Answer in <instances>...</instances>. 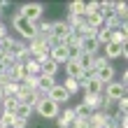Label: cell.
I'll list each match as a JSON object with an SVG mask.
<instances>
[{
  "instance_id": "1",
  "label": "cell",
  "mask_w": 128,
  "mask_h": 128,
  "mask_svg": "<svg viewBox=\"0 0 128 128\" xmlns=\"http://www.w3.org/2000/svg\"><path fill=\"white\" fill-rule=\"evenodd\" d=\"M12 26H14V30L21 35V40H26V42L35 40V35H37V26L33 24V21L24 19L19 12H16V14H12Z\"/></svg>"
},
{
  "instance_id": "2",
  "label": "cell",
  "mask_w": 128,
  "mask_h": 128,
  "mask_svg": "<svg viewBox=\"0 0 128 128\" xmlns=\"http://www.w3.org/2000/svg\"><path fill=\"white\" fill-rule=\"evenodd\" d=\"M37 114H40L42 119H56L58 116V112H61V107H58V105L54 102V100H49L47 96H42L40 100H37V105L33 107Z\"/></svg>"
},
{
  "instance_id": "3",
  "label": "cell",
  "mask_w": 128,
  "mask_h": 128,
  "mask_svg": "<svg viewBox=\"0 0 128 128\" xmlns=\"http://www.w3.org/2000/svg\"><path fill=\"white\" fill-rule=\"evenodd\" d=\"M19 14L24 19H28V21H33V24L37 26L42 21V14H44V7L42 5H37V2H28V5H21V10H19Z\"/></svg>"
},
{
  "instance_id": "4",
  "label": "cell",
  "mask_w": 128,
  "mask_h": 128,
  "mask_svg": "<svg viewBox=\"0 0 128 128\" xmlns=\"http://www.w3.org/2000/svg\"><path fill=\"white\" fill-rule=\"evenodd\" d=\"M26 47H28V54L33 56V61H37V63H42V61H47V58H49V47L44 42H40L37 37L30 40Z\"/></svg>"
},
{
  "instance_id": "5",
  "label": "cell",
  "mask_w": 128,
  "mask_h": 128,
  "mask_svg": "<svg viewBox=\"0 0 128 128\" xmlns=\"http://www.w3.org/2000/svg\"><path fill=\"white\" fill-rule=\"evenodd\" d=\"M44 93H40V91H28V88H24L19 84V93H16V98H19V102L21 105H28V107H35L37 105V100H40Z\"/></svg>"
},
{
  "instance_id": "6",
  "label": "cell",
  "mask_w": 128,
  "mask_h": 128,
  "mask_svg": "<svg viewBox=\"0 0 128 128\" xmlns=\"http://www.w3.org/2000/svg\"><path fill=\"white\" fill-rule=\"evenodd\" d=\"M102 93H105V98H110V100H121V98L126 96V86L121 84V82H110L107 86L102 88Z\"/></svg>"
},
{
  "instance_id": "7",
  "label": "cell",
  "mask_w": 128,
  "mask_h": 128,
  "mask_svg": "<svg viewBox=\"0 0 128 128\" xmlns=\"http://www.w3.org/2000/svg\"><path fill=\"white\" fill-rule=\"evenodd\" d=\"M47 98H49V100H54L56 105H65V102L70 100L72 96H70V93H68L65 88H63V84H56V86H54V88H51V91L47 93Z\"/></svg>"
},
{
  "instance_id": "8",
  "label": "cell",
  "mask_w": 128,
  "mask_h": 128,
  "mask_svg": "<svg viewBox=\"0 0 128 128\" xmlns=\"http://www.w3.org/2000/svg\"><path fill=\"white\" fill-rule=\"evenodd\" d=\"M126 58L128 56V49L126 47H121L119 42H110V44H105V58L107 61H112V58Z\"/></svg>"
},
{
  "instance_id": "9",
  "label": "cell",
  "mask_w": 128,
  "mask_h": 128,
  "mask_svg": "<svg viewBox=\"0 0 128 128\" xmlns=\"http://www.w3.org/2000/svg\"><path fill=\"white\" fill-rule=\"evenodd\" d=\"M102 100H105V93H84L82 105H86L91 112H98V110H102Z\"/></svg>"
},
{
  "instance_id": "10",
  "label": "cell",
  "mask_w": 128,
  "mask_h": 128,
  "mask_svg": "<svg viewBox=\"0 0 128 128\" xmlns=\"http://www.w3.org/2000/svg\"><path fill=\"white\" fill-rule=\"evenodd\" d=\"M70 33H72V30H70V26H68L65 21H51V35H54L56 40L63 42Z\"/></svg>"
},
{
  "instance_id": "11",
  "label": "cell",
  "mask_w": 128,
  "mask_h": 128,
  "mask_svg": "<svg viewBox=\"0 0 128 128\" xmlns=\"http://www.w3.org/2000/svg\"><path fill=\"white\" fill-rule=\"evenodd\" d=\"M82 54H91V56H98V49H100V42L98 37H82Z\"/></svg>"
},
{
  "instance_id": "12",
  "label": "cell",
  "mask_w": 128,
  "mask_h": 128,
  "mask_svg": "<svg viewBox=\"0 0 128 128\" xmlns=\"http://www.w3.org/2000/svg\"><path fill=\"white\" fill-rule=\"evenodd\" d=\"M65 65V74L68 77H72V79H82V74H84V70H82V65L77 63V61H72V58H68V61L63 63Z\"/></svg>"
},
{
  "instance_id": "13",
  "label": "cell",
  "mask_w": 128,
  "mask_h": 128,
  "mask_svg": "<svg viewBox=\"0 0 128 128\" xmlns=\"http://www.w3.org/2000/svg\"><path fill=\"white\" fill-rule=\"evenodd\" d=\"M56 119H58V128H70L77 116H74V110H72V107H68V110H63V112H58Z\"/></svg>"
},
{
  "instance_id": "14",
  "label": "cell",
  "mask_w": 128,
  "mask_h": 128,
  "mask_svg": "<svg viewBox=\"0 0 128 128\" xmlns=\"http://www.w3.org/2000/svg\"><path fill=\"white\" fill-rule=\"evenodd\" d=\"M54 86H56V77H47V74H40V77H37V91L40 93L47 96Z\"/></svg>"
},
{
  "instance_id": "15",
  "label": "cell",
  "mask_w": 128,
  "mask_h": 128,
  "mask_svg": "<svg viewBox=\"0 0 128 128\" xmlns=\"http://www.w3.org/2000/svg\"><path fill=\"white\" fill-rule=\"evenodd\" d=\"M96 79L100 82L102 86H107L110 82H114V68H112V63H110L107 68H102V70H98V72H96Z\"/></svg>"
},
{
  "instance_id": "16",
  "label": "cell",
  "mask_w": 128,
  "mask_h": 128,
  "mask_svg": "<svg viewBox=\"0 0 128 128\" xmlns=\"http://www.w3.org/2000/svg\"><path fill=\"white\" fill-rule=\"evenodd\" d=\"M7 72H10V77H12V82H16V84H21V82H24L26 79V68H24V63H14L12 68H10V70H7Z\"/></svg>"
},
{
  "instance_id": "17",
  "label": "cell",
  "mask_w": 128,
  "mask_h": 128,
  "mask_svg": "<svg viewBox=\"0 0 128 128\" xmlns=\"http://www.w3.org/2000/svg\"><path fill=\"white\" fill-rule=\"evenodd\" d=\"M49 58H51L54 63H65V61H68V49L63 47V44H58V47L49 49Z\"/></svg>"
},
{
  "instance_id": "18",
  "label": "cell",
  "mask_w": 128,
  "mask_h": 128,
  "mask_svg": "<svg viewBox=\"0 0 128 128\" xmlns=\"http://www.w3.org/2000/svg\"><path fill=\"white\" fill-rule=\"evenodd\" d=\"M58 72V63H54L51 58H47V61L40 63V74H47V77H56Z\"/></svg>"
},
{
  "instance_id": "19",
  "label": "cell",
  "mask_w": 128,
  "mask_h": 128,
  "mask_svg": "<svg viewBox=\"0 0 128 128\" xmlns=\"http://www.w3.org/2000/svg\"><path fill=\"white\" fill-rule=\"evenodd\" d=\"M98 42H100L102 44V47H105V44H110V42H114V30H110V28H105V26H100V28H98Z\"/></svg>"
},
{
  "instance_id": "20",
  "label": "cell",
  "mask_w": 128,
  "mask_h": 128,
  "mask_svg": "<svg viewBox=\"0 0 128 128\" xmlns=\"http://www.w3.org/2000/svg\"><path fill=\"white\" fill-rule=\"evenodd\" d=\"M0 107H2V112H14L19 107V98L16 96H5L2 102H0Z\"/></svg>"
},
{
  "instance_id": "21",
  "label": "cell",
  "mask_w": 128,
  "mask_h": 128,
  "mask_svg": "<svg viewBox=\"0 0 128 128\" xmlns=\"http://www.w3.org/2000/svg\"><path fill=\"white\" fill-rule=\"evenodd\" d=\"M63 88H65V91L70 93V96H74L77 91H82V88H79V82H77V79H72V77H65V82H63Z\"/></svg>"
},
{
  "instance_id": "22",
  "label": "cell",
  "mask_w": 128,
  "mask_h": 128,
  "mask_svg": "<svg viewBox=\"0 0 128 128\" xmlns=\"http://www.w3.org/2000/svg\"><path fill=\"white\" fill-rule=\"evenodd\" d=\"M24 68H26V74H33V77H40V63L37 61H26L24 63Z\"/></svg>"
},
{
  "instance_id": "23",
  "label": "cell",
  "mask_w": 128,
  "mask_h": 128,
  "mask_svg": "<svg viewBox=\"0 0 128 128\" xmlns=\"http://www.w3.org/2000/svg\"><path fill=\"white\" fill-rule=\"evenodd\" d=\"M74 116H77L79 121H88V116H91V110H88L86 105H77V107H74Z\"/></svg>"
},
{
  "instance_id": "24",
  "label": "cell",
  "mask_w": 128,
  "mask_h": 128,
  "mask_svg": "<svg viewBox=\"0 0 128 128\" xmlns=\"http://www.w3.org/2000/svg\"><path fill=\"white\" fill-rule=\"evenodd\" d=\"M77 63L82 65V70H91V68H93V56L91 54H79Z\"/></svg>"
},
{
  "instance_id": "25",
  "label": "cell",
  "mask_w": 128,
  "mask_h": 128,
  "mask_svg": "<svg viewBox=\"0 0 128 128\" xmlns=\"http://www.w3.org/2000/svg\"><path fill=\"white\" fill-rule=\"evenodd\" d=\"M33 112H35L33 107H28V105H21V102H19V107L14 110V114H16L19 119H26V121H28V116H30Z\"/></svg>"
},
{
  "instance_id": "26",
  "label": "cell",
  "mask_w": 128,
  "mask_h": 128,
  "mask_svg": "<svg viewBox=\"0 0 128 128\" xmlns=\"http://www.w3.org/2000/svg\"><path fill=\"white\" fill-rule=\"evenodd\" d=\"M14 119H16V114H14V112H2V114H0V124L7 126V128H12Z\"/></svg>"
},
{
  "instance_id": "27",
  "label": "cell",
  "mask_w": 128,
  "mask_h": 128,
  "mask_svg": "<svg viewBox=\"0 0 128 128\" xmlns=\"http://www.w3.org/2000/svg\"><path fill=\"white\" fill-rule=\"evenodd\" d=\"M110 65V61L105 56H93V70L98 72V70H102V68H107Z\"/></svg>"
},
{
  "instance_id": "28",
  "label": "cell",
  "mask_w": 128,
  "mask_h": 128,
  "mask_svg": "<svg viewBox=\"0 0 128 128\" xmlns=\"http://www.w3.org/2000/svg\"><path fill=\"white\" fill-rule=\"evenodd\" d=\"M70 14H74V16H84V2H70Z\"/></svg>"
},
{
  "instance_id": "29",
  "label": "cell",
  "mask_w": 128,
  "mask_h": 128,
  "mask_svg": "<svg viewBox=\"0 0 128 128\" xmlns=\"http://www.w3.org/2000/svg\"><path fill=\"white\" fill-rule=\"evenodd\" d=\"M26 126H28V121L26 119H19V116L14 119V124H12V128H26Z\"/></svg>"
},
{
  "instance_id": "30",
  "label": "cell",
  "mask_w": 128,
  "mask_h": 128,
  "mask_svg": "<svg viewBox=\"0 0 128 128\" xmlns=\"http://www.w3.org/2000/svg\"><path fill=\"white\" fill-rule=\"evenodd\" d=\"M5 7H7V2H5V0H0V10H5Z\"/></svg>"
},
{
  "instance_id": "31",
  "label": "cell",
  "mask_w": 128,
  "mask_h": 128,
  "mask_svg": "<svg viewBox=\"0 0 128 128\" xmlns=\"http://www.w3.org/2000/svg\"><path fill=\"white\" fill-rule=\"evenodd\" d=\"M2 98H5V93H2V88H0V102H2Z\"/></svg>"
},
{
  "instance_id": "32",
  "label": "cell",
  "mask_w": 128,
  "mask_h": 128,
  "mask_svg": "<svg viewBox=\"0 0 128 128\" xmlns=\"http://www.w3.org/2000/svg\"><path fill=\"white\" fill-rule=\"evenodd\" d=\"M0 114H2V107H0Z\"/></svg>"
},
{
  "instance_id": "33",
  "label": "cell",
  "mask_w": 128,
  "mask_h": 128,
  "mask_svg": "<svg viewBox=\"0 0 128 128\" xmlns=\"http://www.w3.org/2000/svg\"><path fill=\"white\" fill-rule=\"evenodd\" d=\"M0 56H2V51H0Z\"/></svg>"
},
{
  "instance_id": "34",
  "label": "cell",
  "mask_w": 128,
  "mask_h": 128,
  "mask_svg": "<svg viewBox=\"0 0 128 128\" xmlns=\"http://www.w3.org/2000/svg\"><path fill=\"white\" fill-rule=\"evenodd\" d=\"M0 24H2V21H0Z\"/></svg>"
}]
</instances>
